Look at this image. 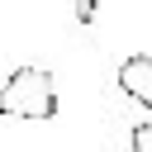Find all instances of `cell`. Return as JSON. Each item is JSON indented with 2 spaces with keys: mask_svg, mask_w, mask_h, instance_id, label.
<instances>
[{
  "mask_svg": "<svg viewBox=\"0 0 152 152\" xmlns=\"http://www.w3.org/2000/svg\"><path fill=\"white\" fill-rule=\"evenodd\" d=\"M0 114L5 119H52L57 114V86L43 66H19L10 71V81L0 86Z\"/></svg>",
  "mask_w": 152,
  "mask_h": 152,
  "instance_id": "obj_1",
  "label": "cell"
},
{
  "mask_svg": "<svg viewBox=\"0 0 152 152\" xmlns=\"http://www.w3.org/2000/svg\"><path fill=\"white\" fill-rule=\"evenodd\" d=\"M119 90H124L133 104L152 109V57H147V52H133V57L119 62Z\"/></svg>",
  "mask_w": 152,
  "mask_h": 152,
  "instance_id": "obj_2",
  "label": "cell"
},
{
  "mask_svg": "<svg viewBox=\"0 0 152 152\" xmlns=\"http://www.w3.org/2000/svg\"><path fill=\"white\" fill-rule=\"evenodd\" d=\"M128 152H152V119L133 128V138H128Z\"/></svg>",
  "mask_w": 152,
  "mask_h": 152,
  "instance_id": "obj_3",
  "label": "cell"
},
{
  "mask_svg": "<svg viewBox=\"0 0 152 152\" xmlns=\"http://www.w3.org/2000/svg\"><path fill=\"white\" fill-rule=\"evenodd\" d=\"M76 19L90 24V19H95V0H76Z\"/></svg>",
  "mask_w": 152,
  "mask_h": 152,
  "instance_id": "obj_4",
  "label": "cell"
}]
</instances>
